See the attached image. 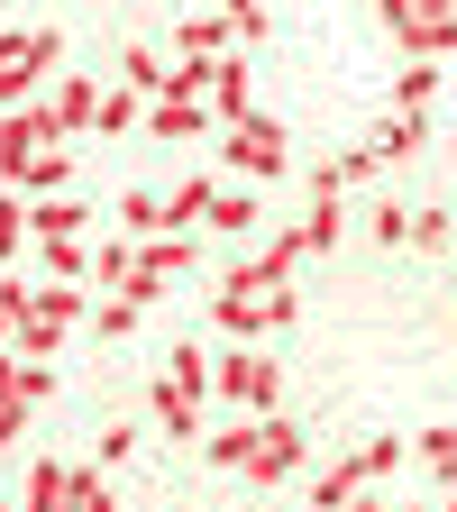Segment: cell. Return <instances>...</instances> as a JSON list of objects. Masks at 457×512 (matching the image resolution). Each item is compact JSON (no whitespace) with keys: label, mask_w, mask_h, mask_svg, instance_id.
Masks as SVG:
<instances>
[{"label":"cell","mask_w":457,"mask_h":512,"mask_svg":"<svg viewBox=\"0 0 457 512\" xmlns=\"http://www.w3.org/2000/svg\"><path fill=\"white\" fill-rule=\"evenodd\" d=\"M55 55H64V37H55V28H28V37L0 46V110L37 101V83H46V64H55Z\"/></svg>","instance_id":"8992f818"},{"label":"cell","mask_w":457,"mask_h":512,"mask_svg":"<svg viewBox=\"0 0 457 512\" xmlns=\"http://www.w3.org/2000/svg\"><path fill=\"white\" fill-rule=\"evenodd\" d=\"M28 229H37V238H83L92 211L74 202V192H37V202H28Z\"/></svg>","instance_id":"8fae6325"},{"label":"cell","mask_w":457,"mask_h":512,"mask_svg":"<svg viewBox=\"0 0 457 512\" xmlns=\"http://www.w3.org/2000/svg\"><path fill=\"white\" fill-rule=\"evenodd\" d=\"M165 74H174V64H165L147 37H138V46H119V83H128V92H147V101H156V92H165Z\"/></svg>","instance_id":"ffe728a7"},{"label":"cell","mask_w":457,"mask_h":512,"mask_svg":"<svg viewBox=\"0 0 457 512\" xmlns=\"http://www.w3.org/2000/svg\"><path fill=\"white\" fill-rule=\"evenodd\" d=\"M10 339H19V357H46V366H55V348H64V320H46V311H19V330H10Z\"/></svg>","instance_id":"d6a6232c"},{"label":"cell","mask_w":457,"mask_h":512,"mask_svg":"<svg viewBox=\"0 0 457 512\" xmlns=\"http://www.w3.org/2000/svg\"><path fill=\"white\" fill-rule=\"evenodd\" d=\"M366 238H375V247H412V211H403V202H375V211H366Z\"/></svg>","instance_id":"e575fe53"},{"label":"cell","mask_w":457,"mask_h":512,"mask_svg":"<svg viewBox=\"0 0 457 512\" xmlns=\"http://www.w3.org/2000/svg\"><path fill=\"white\" fill-rule=\"evenodd\" d=\"M357 494H366V467H357V458H339V467L311 476V512H348Z\"/></svg>","instance_id":"2e32d148"},{"label":"cell","mask_w":457,"mask_h":512,"mask_svg":"<svg viewBox=\"0 0 457 512\" xmlns=\"http://www.w3.org/2000/svg\"><path fill=\"white\" fill-rule=\"evenodd\" d=\"M128 330H138V302H128V293H110V302L92 311V339H128Z\"/></svg>","instance_id":"74e56055"},{"label":"cell","mask_w":457,"mask_h":512,"mask_svg":"<svg viewBox=\"0 0 457 512\" xmlns=\"http://www.w3.org/2000/svg\"><path fill=\"white\" fill-rule=\"evenodd\" d=\"M211 192H220V174H192V183H174V192H165V229H183V220H211Z\"/></svg>","instance_id":"484cf974"},{"label":"cell","mask_w":457,"mask_h":512,"mask_svg":"<svg viewBox=\"0 0 457 512\" xmlns=\"http://www.w3.org/2000/svg\"><path fill=\"white\" fill-rule=\"evenodd\" d=\"M28 311H46V320L74 330V320H92V293L83 284H28Z\"/></svg>","instance_id":"603a6c76"},{"label":"cell","mask_w":457,"mask_h":512,"mask_svg":"<svg viewBox=\"0 0 457 512\" xmlns=\"http://www.w3.org/2000/svg\"><path fill=\"white\" fill-rule=\"evenodd\" d=\"M37 266H46V284H83L92 256H83V238H37Z\"/></svg>","instance_id":"d4e9b609"},{"label":"cell","mask_w":457,"mask_h":512,"mask_svg":"<svg viewBox=\"0 0 457 512\" xmlns=\"http://www.w3.org/2000/svg\"><path fill=\"white\" fill-rule=\"evenodd\" d=\"M421 147H430V119H421V110H384L375 156H384V165H403V156H421Z\"/></svg>","instance_id":"7c38bea8"},{"label":"cell","mask_w":457,"mask_h":512,"mask_svg":"<svg viewBox=\"0 0 457 512\" xmlns=\"http://www.w3.org/2000/svg\"><path fill=\"white\" fill-rule=\"evenodd\" d=\"M64 512H119L110 467H74V485H64Z\"/></svg>","instance_id":"4dcf8cb0"},{"label":"cell","mask_w":457,"mask_h":512,"mask_svg":"<svg viewBox=\"0 0 457 512\" xmlns=\"http://www.w3.org/2000/svg\"><path fill=\"white\" fill-rule=\"evenodd\" d=\"M375 174H384V156H375V138H366V147H348V156H339V183H375Z\"/></svg>","instance_id":"b9f144b4"},{"label":"cell","mask_w":457,"mask_h":512,"mask_svg":"<svg viewBox=\"0 0 457 512\" xmlns=\"http://www.w3.org/2000/svg\"><path fill=\"white\" fill-rule=\"evenodd\" d=\"M293 311H302L293 284H266V275H256V256H247V266H229V284L211 293V330L220 339H256V330H284Z\"/></svg>","instance_id":"6da1fadb"},{"label":"cell","mask_w":457,"mask_h":512,"mask_svg":"<svg viewBox=\"0 0 457 512\" xmlns=\"http://www.w3.org/2000/svg\"><path fill=\"white\" fill-rule=\"evenodd\" d=\"M311 458V439H302V421H284V412H266V421H256V458L238 467L247 485H284L293 467Z\"/></svg>","instance_id":"52a82bcc"},{"label":"cell","mask_w":457,"mask_h":512,"mask_svg":"<svg viewBox=\"0 0 457 512\" xmlns=\"http://www.w3.org/2000/svg\"><path fill=\"white\" fill-rule=\"evenodd\" d=\"M55 394V366L46 357H19V403H46Z\"/></svg>","instance_id":"60d3db41"},{"label":"cell","mask_w":457,"mask_h":512,"mask_svg":"<svg viewBox=\"0 0 457 512\" xmlns=\"http://www.w3.org/2000/svg\"><path fill=\"white\" fill-rule=\"evenodd\" d=\"M302 256H311V247H302V229H275L266 247H256V275H266V284H293Z\"/></svg>","instance_id":"f1b7e54d"},{"label":"cell","mask_w":457,"mask_h":512,"mask_svg":"<svg viewBox=\"0 0 457 512\" xmlns=\"http://www.w3.org/2000/svg\"><path fill=\"white\" fill-rule=\"evenodd\" d=\"M119 229H128V238H165V192L128 183V192H119Z\"/></svg>","instance_id":"44dd1931"},{"label":"cell","mask_w":457,"mask_h":512,"mask_svg":"<svg viewBox=\"0 0 457 512\" xmlns=\"http://www.w3.org/2000/svg\"><path fill=\"white\" fill-rule=\"evenodd\" d=\"M19 311H28V284H19V275H0V339L19 330Z\"/></svg>","instance_id":"7bdbcfd3"},{"label":"cell","mask_w":457,"mask_h":512,"mask_svg":"<svg viewBox=\"0 0 457 512\" xmlns=\"http://www.w3.org/2000/svg\"><path fill=\"white\" fill-rule=\"evenodd\" d=\"M412 458H421V467H430L439 485H457V421H439V430H421V439H412Z\"/></svg>","instance_id":"f546056e"},{"label":"cell","mask_w":457,"mask_h":512,"mask_svg":"<svg viewBox=\"0 0 457 512\" xmlns=\"http://www.w3.org/2000/svg\"><path fill=\"white\" fill-rule=\"evenodd\" d=\"M211 110H220V128H229V119H247V110H256V74H247V46H238V55H220V64H211Z\"/></svg>","instance_id":"9c48e42d"},{"label":"cell","mask_w":457,"mask_h":512,"mask_svg":"<svg viewBox=\"0 0 457 512\" xmlns=\"http://www.w3.org/2000/svg\"><path fill=\"white\" fill-rule=\"evenodd\" d=\"M0 46H10V28H0Z\"/></svg>","instance_id":"681fc988"},{"label":"cell","mask_w":457,"mask_h":512,"mask_svg":"<svg viewBox=\"0 0 457 512\" xmlns=\"http://www.w3.org/2000/svg\"><path fill=\"white\" fill-rule=\"evenodd\" d=\"M165 384H174V394H192V403H211V357L183 339V348L165 357Z\"/></svg>","instance_id":"4316f807"},{"label":"cell","mask_w":457,"mask_h":512,"mask_svg":"<svg viewBox=\"0 0 457 512\" xmlns=\"http://www.w3.org/2000/svg\"><path fill=\"white\" fill-rule=\"evenodd\" d=\"M128 266H138V238H128V229L92 247V284H101V293H119V284H128Z\"/></svg>","instance_id":"83f0119b"},{"label":"cell","mask_w":457,"mask_h":512,"mask_svg":"<svg viewBox=\"0 0 457 512\" xmlns=\"http://www.w3.org/2000/svg\"><path fill=\"white\" fill-rule=\"evenodd\" d=\"M302 229V247L320 256V247H339L348 238V202H339V192H311V220H293Z\"/></svg>","instance_id":"ac0fdd59"},{"label":"cell","mask_w":457,"mask_h":512,"mask_svg":"<svg viewBox=\"0 0 457 512\" xmlns=\"http://www.w3.org/2000/svg\"><path fill=\"white\" fill-rule=\"evenodd\" d=\"M0 403H19V357L0 348Z\"/></svg>","instance_id":"f6af8a7d"},{"label":"cell","mask_w":457,"mask_h":512,"mask_svg":"<svg viewBox=\"0 0 457 512\" xmlns=\"http://www.w3.org/2000/svg\"><path fill=\"white\" fill-rule=\"evenodd\" d=\"M64 183H74V147L55 138V147H37V156H28V174H19L10 192H28V202H37V192H64Z\"/></svg>","instance_id":"9a60e30c"},{"label":"cell","mask_w":457,"mask_h":512,"mask_svg":"<svg viewBox=\"0 0 457 512\" xmlns=\"http://www.w3.org/2000/svg\"><path fill=\"white\" fill-rule=\"evenodd\" d=\"M92 458H101V467H128V458H138V430H128V421H110V430L92 439Z\"/></svg>","instance_id":"ab89813d"},{"label":"cell","mask_w":457,"mask_h":512,"mask_svg":"<svg viewBox=\"0 0 457 512\" xmlns=\"http://www.w3.org/2000/svg\"><path fill=\"white\" fill-rule=\"evenodd\" d=\"M64 485H74V467H64V458H37L28 485H19V512H64Z\"/></svg>","instance_id":"e0dca14e"},{"label":"cell","mask_w":457,"mask_h":512,"mask_svg":"<svg viewBox=\"0 0 457 512\" xmlns=\"http://www.w3.org/2000/svg\"><path fill=\"white\" fill-rule=\"evenodd\" d=\"M101 138H128V128H147V92H128V83H101V110H92Z\"/></svg>","instance_id":"4fadbf2b"},{"label":"cell","mask_w":457,"mask_h":512,"mask_svg":"<svg viewBox=\"0 0 457 512\" xmlns=\"http://www.w3.org/2000/svg\"><path fill=\"white\" fill-rule=\"evenodd\" d=\"M256 220H266V211H256V192H247V183H220V192H211V229H229V238H247Z\"/></svg>","instance_id":"cb8c5ba5"},{"label":"cell","mask_w":457,"mask_h":512,"mask_svg":"<svg viewBox=\"0 0 457 512\" xmlns=\"http://www.w3.org/2000/svg\"><path fill=\"white\" fill-rule=\"evenodd\" d=\"M375 10H394V0H375Z\"/></svg>","instance_id":"c3c4849f"},{"label":"cell","mask_w":457,"mask_h":512,"mask_svg":"<svg viewBox=\"0 0 457 512\" xmlns=\"http://www.w3.org/2000/svg\"><path fill=\"white\" fill-rule=\"evenodd\" d=\"M220 110L211 101H147V138L156 147H192V138H211Z\"/></svg>","instance_id":"ba28073f"},{"label":"cell","mask_w":457,"mask_h":512,"mask_svg":"<svg viewBox=\"0 0 457 512\" xmlns=\"http://www.w3.org/2000/svg\"><path fill=\"white\" fill-rule=\"evenodd\" d=\"M412 247H430V256L457 247V220H448V211H412Z\"/></svg>","instance_id":"f35d334b"},{"label":"cell","mask_w":457,"mask_h":512,"mask_svg":"<svg viewBox=\"0 0 457 512\" xmlns=\"http://www.w3.org/2000/svg\"><path fill=\"white\" fill-rule=\"evenodd\" d=\"M220 165H229V174H247V183H266V174H284V165H293V138H284L266 110H247V119H229V128H220Z\"/></svg>","instance_id":"3957f363"},{"label":"cell","mask_w":457,"mask_h":512,"mask_svg":"<svg viewBox=\"0 0 457 512\" xmlns=\"http://www.w3.org/2000/svg\"><path fill=\"white\" fill-rule=\"evenodd\" d=\"M156 421H165V439H202V403L174 394V384H156Z\"/></svg>","instance_id":"1f68e13d"},{"label":"cell","mask_w":457,"mask_h":512,"mask_svg":"<svg viewBox=\"0 0 457 512\" xmlns=\"http://www.w3.org/2000/svg\"><path fill=\"white\" fill-rule=\"evenodd\" d=\"M211 394L229 403V412H256V421H266L275 403H284V366L266 357V348H229V357H211Z\"/></svg>","instance_id":"7a4b0ae2"},{"label":"cell","mask_w":457,"mask_h":512,"mask_svg":"<svg viewBox=\"0 0 457 512\" xmlns=\"http://www.w3.org/2000/svg\"><path fill=\"white\" fill-rule=\"evenodd\" d=\"M55 138H64L55 101H19V110H0V183H19V174H28V156H37V147H55Z\"/></svg>","instance_id":"5b68a950"},{"label":"cell","mask_w":457,"mask_h":512,"mask_svg":"<svg viewBox=\"0 0 457 512\" xmlns=\"http://www.w3.org/2000/svg\"><path fill=\"white\" fill-rule=\"evenodd\" d=\"M430 92H439V55H403V74H394V110H430Z\"/></svg>","instance_id":"d6986e66"},{"label":"cell","mask_w":457,"mask_h":512,"mask_svg":"<svg viewBox=\"0 0 457 512\" xmlns=\"http://www.w3.org/2000/svg\"><path fill=\"white\" fill-rule=\"evenodd\" d=\"M403 458H412L403 439H366V448H357V467H366V485H384V476H394Z\"/></svg>","instance_id":"d590c367"},{"label":"cell","mask_w":457,"mask_h":512,"mask_svg":"<svg viewBox=\"0 0 457 512\" xmlns=\"http://www.w3.org/2000/svg\"><path fill=\"white\" fill-rule=\"evenodd\" d=\"M202 458H211V467H229V476H238V467H247V458H256V412H238V421H220V430H211V439H202Z\"/></svg>","instance_id":"5bb4252c"},{"label":"cell","mask_w":457,"mask_h":512,"mask_svg":"<svg viewBox=\"0 0 457 512\" xmlns=\"http://www.w3.org/2000/svg\"><path fill=\"white\" fill-rule=\"evenodd\" d=\"M384 37L403 55H457V0H394V10H384Z\"/></svg>","instance_id":"277c9868"},{"label":"cell","mask_w":457,"mask_h":512,"mask_svg":"<svg viewBox=\"0 0 457 512\" xmlns=\"http://www.w3.org/2000/svg\"><path fill=\"white\" fill-rule=\"evenodd\" d=\"M348 512H394V503H384V494H375V485H366V494H357V503H348Z\"/></svg>","instance_id":"bcb514c9"},{"label":"cell","mask_w":457,"mask_h":512,"mask_svg":"<svg viewBox=\"0 0 457 512\" xmlns=\"http://www.w3.org/2000/svg\"><path fill=\"white\" fill-rule=\"evenodd\" d=\"M220 10H229V37H238V46H256V37L275 28V19H266V0H220Z\"/></svg>","instance_id":"8d00e7d4"},{"label":"cell","mask_w":457,"mask_h":512,"mask_svg":"<svg viewBox=\"0 0 457 512\" xmlns=\"http://www.w3.org/2000/svg\"><path fill=\"white\" fill-rule=\"evenodd\" d=\"M174 55H183V64H211V55H229V10H192V19L174 28Z\"/></svg>","instance_id":"30bf717a"},{"label":"cell","mask_w":457,"mask_h":512,"mask_svg":"<svg viewBox=\"0 0 457 512\" xmlns=\"http://www.w3.org/2000/svg\"><path fill=\"white\" fill-rule=\"evenodd\" d=\"M0 512H19V503H0Z\"/></svg>","instance_id":"f907efd6"},{"label":"cell","mask_w":457,"mask_h":512,"mask_svg":"<svg viewBox=\"0 0 457 512\" xmlns=\"http://www.w3.org/2000/svg\"><path fill=\"white\" fill-rule=\"evenodd\" d=\"M430 512H439V503H430Z\"/></svg>","instance_id":"816d5d0a"},{"label":"cell","mask_w":457,"mask_h":512,"mask_svg":"<svg viewBox=\"0 0 457 512\" xmlns=\"http://www.w3.org/2000/svg\"><path fill=\"white\" fill-rule=\"evenodd\" d=\"M439 512H457V485H448V503H439Z\"/></svg>","instance_id":"7dc6e473"},{"label":"cell","mask_w":457,"mask_h":512,"mask_svg":"<svg viewBox=\"0 0 457 512\" xmlns=\"http://www.w3.org/2000/svg\"><path fill=\"white\" fill-rule=\"evenodd\" d=\"M92 110H101V83H92V74H64V83H55V119H64V138H74V128H92Z\"/></svg>","instance_id":"7402d4cb"},{"label":"cell","mask_w":457,"mask_h":512,"mask_svg":"<svg viewBox=\"0 0 457 512\" xmlns=\"http://www.w3.org/2000/svg\"><path fill=\"white\" fill-rule=\"evenodd\" d=\"M28 192H0V266H19V247H28Z\"/></svg>","instance_id":"836d02e7"},{"label":"cell","mask_w":457,"mask_h":512,"mask_svg":"<svg viewBox=\"0 0 457 512\" xmlns=\"http://www.w3.org/2000/svg\"><path fill=\"white\" fill-rule=\"evenodd\" d=\"M28 439V403H0V448H19Z\"/></svg>","instance_id":"ee69618b"}]
</instances>
